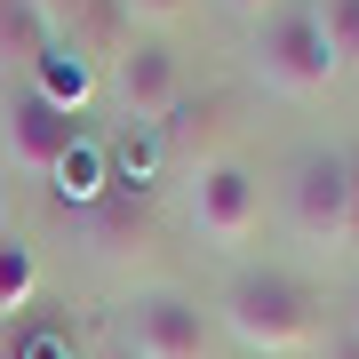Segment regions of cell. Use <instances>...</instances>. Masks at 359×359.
<instances>
[{
    "label": "cell",
    "instance_id": "1",
    "mask_svg": "<svg viewBox=\"0 0 359 359\" xmlns=\"http://www.w3.org/2000/svg\"><path fill=\"white\" fill-rule=\"evenodd\" d=\"M224 335L231 344H248L256 359H295V351H320L327 335V304L311 280H295V271H240V280L224 287Z\"/></svg>",
    "mask_w": 359,
    "mask_h": 359
},
{
    "label": "cell",
    "instance_id": "2",
    "mask_svg": "<svg viewBox=\"0 0 359 359\" xmlns=\"http://www.w3.org/2000/svg\"><path fill=\"white\" fill-rule=\"evenodd\" d=\"M256 80L271 96H295V104L335 80V56H327V32L311 16V0H280L256 25Z\"/></svg>",
    "mask_w": 359,
    "mask_h": 359
},
{
    "label": "cell",
    "instance_id": "3",
    "mask_svg": "<svg viewBox=\"0 0 359 359\" xmlns=\"http://www.w3.org/2000/svg\"><path fill=\"white\" fill-rule=\"evenodd\" d=\"M192 224H200L208 248H248L264 231V176L231 152L192 168Z\"/></svg>",
    "mask_w": 359,
    "mask_h": 359
},
{
    "label": "cell",
    "instance_id": "4",
    "mask_svg": "<svg viewBox=\"0 0 359 359\" xmlns=\"http://www.w3.org/2000/svg\"><path fill=\"white\" fill-rule=\"evenodd\" d=\"M208 344H216L208 311L176 287H152V295L120 304V351H136V359H208Z\"/></svg>",
    "mask_w": 359,
    "mask_h": 359
},
{
    "label": "cell",
    "instance_id": "5",
    "mask_svg": "<svg viewBox=\"0 0 359 359\" xmlns=\"http://www.w3.org/2000/svg\"><path fill=\"white\" fill-rule=\"evenodd\" d=\"M351 216V152H304L287 168V224L304 248H344Z\"/></svg>",
    "mask_w": 359,
    "mask_h": 359
},
{
    "label": "cell",
    "instance_id": "6",
    "mask_svg": "<svg viewBox=\"0 0 359 359\" xmlns=\"http://www.w3.org/2000/svg\"><path fill=\"white\" fill-rule=\"evenodd\" d=\"M72 152H80V112H65V104L40 96V88H16V104H8V168L56 176Z\"/></svg>",
    "mask_w": 359,
    "mask_h": 359
},
{
    "label": "cell",
    "instance_id": "7",
    "mask_svg": "<svg viewBox=\"0 0 359 359\" xmlns=\"http://www.w3.org/2000/svg\"><path fill=\"white\" fill-rule=\"evenodd\" d=\"M112 96H120V112H128V120L160 128V120L184 104V65H176V48H168V40H128L120 65H112Z\"/></svg>",
    "mask_w": 359,
    "mask_h": 359
},
{
    "label": "cell",
    "instance_id": "8",
    "mask_svg": "<svg viewBox=\"0 0 359 359\" xmlns=\"http://www.w3.org/2000/svg\"><path fill=\"white\" fill-rule=\"evenodd\" d=\"M224 112H231L224 96H184L176 112L160 120V152L176 160V168H208V160H224V152H216V144H224Z\"/></svg>",
    "mask_w": 359,
    "mask_h": 359
},
{
    "label": "cell",
    "instance_id": "9",
    "mask_svg": "<svg viewBox=\"0 0 359 359\" xmlns=\"http://www.w3.org/2000/svg\"><path fill=\"white\" fill-rule=\"evenodd\" d=\"M25 88H40V96L65 104V112H80V104H88V88H96V65H88L80 48H65V40H48V56L25 72Z\"/></svg>",
    "mask_w": 359,
    "mask_h": 359
},
{
    "label": "cell",
    "instance_id": "10",
    "mask_svg": "<svg viewBox=\"0 0 359 359\" xmlns=\"http://www.w3.org/2000/svg\"><path fill=\"white\" fill-rule=\"evenodd\" d=\"M48 25H40V8H32V0H0V56H8V65L16 72H32L40 65V56H48Z\"/></svg>",
    "mask_w": 359,
    "mask_h": 359
},
{
    "label": "cell",
    "instance_id": "11",
    "mask_svg": "<svg viewBox=\"0 0 359 359\" xmlns=\"http://www.w3.org/2000/svg\"><path fill=\"white\" fill-rule=\"evenodd\" d=\"M311 16H320V32H327L335 72H359V0H311Z\"/></svg>",
    "mask_w": 359,
    "mask_h": 359
},
{
    "label": "cell",
    "instance_id": "12",
    "mask_svg": "<svg viewBox=\"0 0 359 359\" xmlns=\"http://www.w3.org/2000/svg\"><path fill=\"white\" fill-rule=\"evenodd\" d=\"M32 287H40V271H32V248L0 240V311H25V304H32Z\"/></svg>",
    "mask_w": 359,
    "mask_h": 359
},
{
    "label": "cell",
    "instance_id": "13",
    "mask_svg": "<svg viewBox=\"0 0 359 359\" xmlns=\"http://www.w3.org/2000/svg\"><path fill=\"white\" fill-rule=\"evenodd\" d=\"M120 8H128V25L168 32V25H184V16H192V0H120Z\"/></svg>",
    "mask_w": 359,
    "mask_h": 359
},
{
    "label": "cell",
    "instance_id": "14",
    "mask_svg": "<svg viewBox=\"0 0 359 359\" xmlns=\"http://www.w3.org/2000/svg\"><path fill=\"white\" fill-rule=\"evenodd\" d=\"M32 8H40V25H48L56 40H65V32L80 25V16H88V0H32Z\"/></svg>",
    "mask_w": 359,
    "mask_h": 359
},
{
    "label": "cell",
    "instance_id": "15",
    "mask_svg": "<svg viewBox=\"0 0 359 359\" xmlns=\"http://www.w3.org/2000/svg\"><path fill=\"white\" fill-rule=\"evenodd\" d=\"M320 359H359V327H335V335H320Z\"/></svg>",
    "mask_w": 359,
    "mask_h": 359
},
{
    "label": "cell",
    "instance_id": "16",
    "mask_svg": "<svg viewBox=\"0 0 359 359\" xmlns=\"http://www.w3.org/2000/svg\"><path fill=\"white\" fill-rule=\"evenodd\" d=\"M344 256H359V152H351V216H344Z\"/></svg>",
    "mask_w": 359,
    "mask_h": 359
},
{
    "label": "cell",
    "instance_id": "17",
    "mask_svg": "<svg viewBox=\"0 0 359 359\" xmlns=\"http://www.w3.org/2000/svg\"><path fill=\"white\" fill-rule=\"evenodd\" d=\"M224 8H231V16H248V25H264V16L280 8V0H224Z\"/></svg>",
    "mask_w": 359,
    "mask_h": 359
},
{
    "label": "cell",
    "instance_id": "18",
    "mask_svg": "<svg viewBox=\"0 0 359 359\" xmlns=\"http://www.w3.org/2000/svg\"><path fill=\"white\" fill-rule=\"evenodd\" d=\"M351 327H359V295H351Z\"/></svg>",
    "mask_w": 359,
    "mask_h": 359
},
{
    "label": "cell",
    "instance_id": "19",
    "mask_svg": "<svg viewBox=\"0 0 359 359\" xmlns=\"http://www.w3.org/2000/svg\"><path fill=\"white\" fill-rule=\"evenodd\" d=\"M112 359H136V351H112Z\"/></svg>",
    "mask_w": 359,
    "mask_h": 359
}]
</instances>
